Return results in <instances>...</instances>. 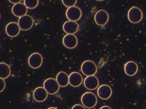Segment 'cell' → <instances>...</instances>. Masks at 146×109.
Segmentation results:
<instances>
[{
	"label": "cell",
	"instance_id": "obj_1",
	"mask_svg": "<svg viewBox=\"0 0 146 109\" xmlns=\"http://www.w3.org/2000/svg\"><path fill=\"white\" fill-rule=\"evenodd\" d=\"M81 102L86 108H92L97 104V98L95 94L91 92L85 93L81 97Z\"/></svg>",
	"mask_w": 146,
	"mask_h": 109
},
{
	"label": "cell",
	"instance_id": "obj_2",
	"mask_svg": "<svg viewBox=\"0 0 146 109\" xmlns=\"http://www.w3.org/2000/svg\"><path fill=\"white\" fill-rule=\"evenodd\" d=\"M128 19L131 23H138L143 18V12L139 7H132L128 12Z\"/></svg>",
	"mask_w": 146,
	"mask_h": 109
},
{
	"label": "cell",
	"instance_id": "obj_3",
	"mask_svg": "<svg viewBox=\"0 0 146 109\" xmlns=\"http://www.w3.org/2000/svg\"><path fill=\"white\" fill-rule=\"evenodd\" d=\"M81 71L85 76L95 75L97 72V66L92 60H86L81 65Z\"/></svg>",
	"mask_w": 146,
	"mask_h": 109
},
{
	"label": "cell",
	"instance_id": "obj_4",
	"mask_svg": "<svg viewBox=\"0 0 146 109\" xmlns=\"http://www.w3.org/2000/svg\"><path fill=\"white\" fill-rule=\"evenodd\" d=\"M43 87L48 94L54 95L56 94L59 90L60 86L58 85L56 79H55L53 78H48L44 81Z\"/></svg>",
	"mask_w": 146,
	"mask_h": 109
},
{
	"label": "cell",
	"instance_id": "obj_5",
	"mask_svg": "<svg viewBox=\"0 0 146 109\" xmlns=\"http://www.w3.org/2000/svg\"><path fill=\"white\" fill-rule=\"evenodd\" d=\"M66 16L69 20L76 22L81 18L82 11L78 7L72 6L67 8L66 11Z\"/></svg>",
	"mask_w": 146,
	"mask_h": 109
},
{
	"label": "cell",
	"instance_id": "obj_6",
	"mask_svg": "<svg viewBox=\"0 0 146 109\" xmlns=\"http://www.w3.org/2000/svg\"><path fill=\"white\" fill-rule=\"evenodd\" d=\"M18 24L22 31H28L32 28L34 25V19L32 16L25 15L18 19Z\"/></svg>",
	"mask_w": 146,
	"mask_h": 109
},
{
	"label": "cell",
	"instance_id": "obj_7",
	"mask_svg": "<svg viewBox=\"0 0 146 109\" xmlns=\"http://www.w3.org/2000/svg\"><path fill=\"white\" fill-rule=\"evenodd\" d=\"M43 63V58L39 53H34L28 59L29 66L34 69L39 68Z\"/></svg>",
	"mask_w": 146,
	"mask_h": 109
},
{
	"label": "cell",
	"instance_id": "obj_8",
	"mask_svg": "<svg viewBox=\"0 0 146 109\" xmlns=\"http://www.w3.org/2000/svg\"><path fill=\"white\" fill-rule=\"evenodd\" d=\"M94 20L96 25L100 26L106 25L109 20V15L108 12L104 10H100L96 12L94 15Z\"/></svg>",
	"mask_w": 146,
	"mask_h": 109
},
{
	"label": "cell",
	"instance_id": "obj_9",
	"mask_svg": "<svg viewBox=\"0 0 146 109\" xmlns=\"http://www.w3.org/2000/svg\"><path fill=\"white\" fill-rule=\"evenodd\" d=\"M62 42L65 47L67 49H74L78 46V40L75 34H67L63 37Z\"/></svg>",
	"mask_w": 146,
	"mask_h": 109
},
{
	"label": "cell",
	"instance_id": "obj_10",
	"mask_svg": "<svg viewBox=\"0 0 146 109\" xmlns=\"http://www.w3.org/2000/svg\"><path fill=\"white\" fill-rule=\"evenodd\" d=\"M83 84L85 87L88 90H94L99 87L100 81L98 78L94 75L91 76H87V77L83 81Z\"/></svg>",
	"mask_w": 146,
	"mask_h": 109
},
{
	"label": "cell",
	"instance_id": "obj_11",
	"mask_svg": "<svg viewBox=\"0 0 146 109\" xmlns=\"http://www.w3.org/2000/svg\"><path fill=\"white\" fill-rule=\"evenodd\" d=\"M48 92L44 87H38L34 90L33 98L36 102H44L48 98Z\"/></svg>",
	"mask_w": 146,
	"mask_h": 109
},
{
	"label": "cell",
	"instance_id": "obj_12",
	"mask_svg": "<svg viewBox=\"0 0 146 109\" xmlns=\"http://www.w3.org/2000/svg\"><path fill=\"white\" fill-rule=\"evenodd\" d=\"M113 91L111 87L108 84H102L97 89V95L102 100H108L112 95Z\"/></svg>",
	"mask_w": 146,
	"mask_h": 109
},
{
	"label": "cell",
	"instance_id": "obj_13",
	"mask_svg": "<svg viewBox=\"0 0 146 109\" xmlns=\"http://www.w3.org/2000/svg\"><path fill=\"white\" fill-rule=\"evenodd\" d=\"M83 82V76L80 73L72 72L69 75V84L73 87H80Z\"/></svg>",
	"mask_w": 146,
	"mask_h": 109
},
{
	"label": "cell",
	"instance_id": "obj_14",
	"mask_svg": "<svg viewBox=\"0 0 146 109\" xmlns=\"http://www.w3.org/2000/svg\"><path fill=\"white\" fill-rule=\"evenodd\" d=\"M21 28L15 22H10L5 27V32L10 37H15L20 33Z\"/></svg>",
	"mask_w": 146,
	"mask_h": 109
},
{
	"label": "cell",
	"instance_id": "obj_15",
	"mask_svg": "<svg viewBox=\"0 0 146 109\" xmlns=\"http://www.w3.org/2000/svg\"><path fill=\"white\" fill-rule=\"evenodd\" d=\"M78 29H79V25L76 22L68 20L64 23L63 30L67 34H75L78 32Z\"/></svg>",
	"mask_w": 146,
	"mask_h": 109
},
{
	"label": "cell",
	"instance_id": "obj_16",
	"mask_svg": "<svg viewBox=\"0 0 146 109\" xmlns=\"http://www.w3.org/2000/svg\"><path fill=\"white\" fill-rule=\"evenodd\" d=\"M27 12H28V8L26 7L24 4H22L21 2L19 3L15 4L13 7L12 8V12L15 16L21 18L23 15H27Z\"/></svg>",
	"mask_w": 146,
	"mask_h": 109
},
{
	"label": "cell",
	"instance_id": "obj_17",
	"mask_svg": "<svg viewBox=\"0 0 146 109\" xmlns=\"http://www.w3.org/2000/svg\"><path fill=\"white\" fill-rule=\"evenodd\" d=\"M124 71L127 76H135L138 71L137 64L134 61L127 62L124 66Z\"/></svg>",
	"mask_w": 146,
	"mask_h": 109
},
{
	"label": "cell",
	"instance_id": "obj_18",
	"mask_svg": "<svg viewBox=\"0 0 146 109\" xmlns=\"http://www.w3.org/2000/svg\"><path fill=\"white\" fill-rule=\"evenodd\" d=\"M56 79L61 87H65L69 84V75L64 71H60L58 73Z\"/></svg>",
	"mask_w": 146,
	"mask_h": 109
},
{
	"label": "cell",
	"instance_id": "obj_19",
	"mask_svg": "<svg viewBox=\"0 0 146 109\" xmlns=\"http://www.w3.org/2000/svg\"><path fill=\"white\" fill-rule=\"evenodd\" d=\"M11 70L8 64L5 63H0V78L7 79L10 76Z\"/></svg>",
	"mask_w": 146,
	"mask_h": 109
},
{
	"label": "cell",
	"instance_id": "obj_20",
	"mask_svg": "<svg viewBox=\"0 0 146 109\" xmlns=\"http://www.w3.org/2000/svg\"><path fill=\"white\" fill-rule=\"evenodd\" d=\"M24 5L28 9H35L38 6L39 0H23Z\"/></svg>",
	"mask_w": 146,
	"mask_h": 109
},
{
	"label": "cell",
	"instance_id": "obj_21",
	"mask_svg": "<svg viewBox=\"0 0 146 109\" xmlns=\"http://www.w3.org/2000/svg\"><path fill=\"white\" fill-rule=\"evenodd\" d=\"M62 4L66 7H70L75 6L77 3V0H62Z\"/></svg>",
	"mask_w": 146,
	"mask_h": 109
},
{
	"label": "cell",
	"instance_id": "obj_22",
	"mask_svg": "<svg viewBox=\"0 0 146 109\" xmlns=\"http://www.w3.org/2000/svg\"><path fill=\"white\" fill-rule=\"evenodd\" d=\"M5 87H6V84H5V79L0 78V93L3 92L4 89H5Z\"/></svg>",
	"mask_w": 146,
	"mask_h": 109
},
{
	"label": "cell",
	"instance_id": "obj_23",
	"mask_svg": "<svg viewBox=\"0 0 146 109\" xmlns=\"http://www.w3.org/2000/svg\"><path fill=\"white\" fill-rule=\"evenodd\" d=\"M83 108H85L84 106L80 104H76L72 107V109H83Z\"/></svg>",
	"mask_w": 146,
	"mask_h": 109
},
{
	"label": "cell",
	"instance_id": "obj_24",
	"mask_svg": "<svg viewBox=\"0 0 146 109\" xmlns=\"http://www.w3.org/2000/svg\"><path fill=\"white\" fill-rule=\"evenodd\" d=\"M8 1L10 2V3L14 4V5H15V4H17V3H19V2H21V0H8Z\"/></svg>",
	"mask_w": 146,
	"mask_h": 109
},
{
	"label": "cell",
	"instance_id": "obj_25",
	"mask_svg": "<svg viewBox=\"0 0 146 109\" xmlns=\"http://www.w3.org/2000/svg\"><path fill=\"white\" fill-rule=\"evenodd\" d=\"M101 109H105V108H107V109H110L111 108L109 107V106H102V107L100 108Z\"/></svg>",
	"mask_w": 146,
	"mask_h": 109
},
{
	"label": "cell",
	"instance_id": "obj_26",
	"mask_svg": "<svg viewBox=\"0 0 146 109\" xmlns=\"http://www.w3.org/2000/svg\"><path fill=\"white\" fill-rule=\"evenodd\" d=\"M96 1H99V2H102V1H105V0H96Z\"/></svg>",
	"mask_w": 146,
	"mask_h": 109
},
{
	"label": "cell",
	"instance_id": "obj_27",
	"mask_svg": "<svg viewBox=\"0 0 146 109\" xmlns=\"http://www.w3.org/2000/svg\"><path fill=\"white\" fill-rule=\"evenodd\" d=\"M0 18H1V15H0Z\"/></svg>",
	"mask_w": 146,
	"mask_h": 109
}]
</instances>
